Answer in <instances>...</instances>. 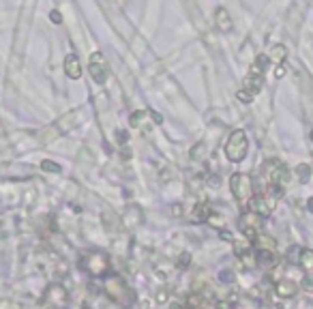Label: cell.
<instances>
[{
    "mask_svg": "<svg viewBox=\"0 0 313 309\" xmlns=\"http://www.w3.org/2000/svg\"><path fill=\"white\" fill-rule=\"evenodd\" d=\"M65 71L71 80H80L82 77V64H80V58L75 54H69L67 60H65Z\"/></svg>",
    "mask_w": 313,
    "mask_h": 309,
    "instance_id": "52a82bcc",
    "label": "cell"
},
{
    "mask_svg": "<svg viewBox=\"0 0 313 309\" xmlns=\"http://www.w3.org/2000/svg\"><path fill=\"white\" fill-rule=\"evenodd\" d=\"M298 262H301V269L307 273V275H313V249H303Z\"/></svg>",
    "mask_w": 313,
    "mask_h": 309,
    "instance_id": "9c48e42d",
    "label": "cell"
},
{
    "mask_svg": "<svg viewBox=\"0 0 313 309\" xmlns=\"http://www.w3.org/2000/svg\"><path fill=\"white\" fill-rule=\"evenodd\" d=\"M260 221H262V215L253 213V211H247L243 217H240V232H243L249 241H255L260 234Z\"/></svg>",
    "mask_w": 313,
    "mask_h": 309,
    "instance_id": "3957f363",
    "label": "cell"
},
{
    "mask_svg": "<svg viewBox=\"0 0 313 309\" xmlns=\"http://www.w3.org/2000/svg\"><path fill=\"white\" fill-rule=\"evenodd\" d=\"M296 172H298V178H301V183H307L309 181V172H311V168H309V165H298V168H296Z\"/></svg>",
    "mask_w": 313,
    "mask_h": 309,
    "instance_id": "30bf717a",
    "label": "cell"
},
{
    "mask_svg": "<svg viewBox=\"0 0 313 309\" xmlns=\"http://www.w3.org/2000/svg\"><path fill=\"white\" fill-rule=\"evenodd\" d=\"M309 211H311V213H313V198H311V200H309Z\"/></svg>",
    "mask_w": 313,
    "mask_h": 309,
    "instance_id": "e0dca14e",
    "label": "cell"
},
{
    "mask_svg": "<svg viewBox=\"0 0 313 309\" xmlns=\"http://www.w3.org/2000/svg\"><path fill=\"white\" fill-rule=\"evenodd\" d=\"M301 251H303V249H298V247L294 245V247L290 249V254H288V260H290L292 264H298V260H301Z\"/></svg>",
    "mask_w": 313,
    "mask_h": 309,
    "instance_id": "8fae6325",
    "label": "cell"
},
{
    "mask_svg": "<svg viewBox=\"0 0 313 309\" xmlns=\"http://www.w3.org/2000/svg\"><path fill=\"white\" fill-rule=\"evenodd\" d=\"M275 292H277V297H279V299H292L298 292L296 279H290V277L279 279V282L275 284Z\"/></svg>",
    "mask_w": 313,
    "mask_h": 309,
    "instance_id": "5b68a950",
    "label": "cell"
},
{
    "mask_svg": "<svg viewBox=\"0 0 313 309\" xmlns=\"http://www.w3.org/2000/svg\"><path fill=\"white\" fill-rule=\"evenodd\" d=\"M230 187H232L234 198H236L240 204L249 206V202H251V198H253V181H251V176H247V174H234L230 178Z\"/></svg>",
    "mask_w": 313,
    "mask_h": 309,
    "instance_id": "7a4b0ae2",
    "label": "cell"
},
{
    "mask_svg": "<svg viewBox=\"0 0 313 309\" xmlns=\"http://www.w3.org/2000/svg\"><path fill=\"white\" fill-rule=\"evenodd\" d=\"M247 148H249L247 133L243 131V129H236V131L230 135L227 144H225V155H227V159H230V161L238 163V161H243L247 157Z\"/></svg>",
    "mask_w": 313,
    "mask_h": 309,
    "instance_id": "6da1fadb",
    "label": "cell"
},
{
    "mask_svg": "<svg viewBox=\"0 0 313 309\" xmlns=\"http://www.w3.org/2000/svg\"><path fill=\"white\" fill-rule=\"evenodd\" d=\"M156 301H159V303H165V301H167L165 290H159V294H156Z\"/></svg>",
    "mask_w": 313,
    "mask_h": 309,
    "instance_id": "2e32d148",
    "label": "cell"
},
{
    "mask_svg": "<svg viewBox=\"0 0 313 309\" xmlns=\"http://www.w3.org/2000/svg\"><path fill=\"white\" fill-rule=\"evenodd\" d=\"M90 73H92V77H95L97 84L105 82V62H103V56H101V54H92Z\"/></svg>",
    "mask_w": 313,
    "mask_h": 309,
    "instance_id": "8992f818",
    "label": "cell"
},
{
    "mask_svg": "<svg viewBox=\"0 0 313 309\" xmlns=\"http://www.w3.org/2000/svg\"><path fill=\"white\" fill-rule=\"evenodd\" d=\"M303 288L307 290V292H313V275H307V277H305V282H303Z\"/></svg>",
    "mask_w": 313,
    "mask_h": 309,
    "instance_id": "4fadbf2b",
    "label": "cell"
},
{
    "mask_svg": "<svg viewBox=\"0 0 313 309\" xmlns=\"http://www.w3.org/2000/svg\"><path fill=\"white\" fill-rule=\"evenodd\" d=\"M41 168L47 170V172H60V165L54 163V161H43V163H41Z\"/></svg>",
    "mask_w": 313,
    "mask_h": 309,
    "instance_id": "7c38bea8",
    "label": "cell"
},
{
    "mask_svg": "<svg viewBox=\"0 0 313 309\" xmlns=\"http://www.w3.org/2000/svg\"><path fill=\"white\" fill-rule=\"evenodd\" d=\"M275 75H277V77H283V75H286V64H277Z\"/></svg>",
    "mask_w": 313,
    "mask_h": 309,
    "instance_id": "5bb4252c",
    "label": "cell"
},
{
    "mask_svg": "<svg viewBox=\"0 0 313 309\" xmlns=\"http://www.w3.org/2000/svg\"><path fill=\"white\" fill-rule=\"evenodd\" d=\"M311 140H313V131H311Z\"/></svg>",
    "mask_w": 313,
    "mask_h": 309,
    "instance_id": "ac0fdd59",
    "label": "cell"
},
{
    "mask_svg": "<svg viewBox=\"0 0 313 309\" xmlns=\"http://www.w3.org/2000/svg\"><path fill=\"white\" fill-rule=\"evenodd\" d=\"M49 17H52L54 24H60V21H62V17H60V13H58V11H52V13H49Z\"/></svg>",
    "mask_w": 313,
    "mask_h": 309,
    "instance_id": "9a60e30c",
    "label": "cell"
},
{
    "mask_svg": "<svg viewBox=\"0 0 313 309\" xmlns=\"http://www.w3.org/2000/svg\"><path fill=\"white\" fill-rule=\"evenodd\" d=\"M84 269H86L90 275H103L105 271L110 269V262H108V258L105 256H101V254H92V256H88L86 260H84Z\"/></svg>",
    "mask_w": 313,
    "mask_h": 309,
    "instance_id": "277c9868",
    "label": "cell"
},
{
    "mask_svg": "<svg viewBox=\"0 0 313 309\" xmlns=\"http://www.w3.org/2000/svg\"><path fill=\"white\" fill-rule=\"evenodd\" d=\"M215 24H217V28H219L221 32H230L232 26H234L225 9H217V11H215Z\"/></svg>",
    "mask_w": 313,
    "mask_h": 309,
    "instance_id": "ba28073f",
    "label": "cell"
}]
</instances>
